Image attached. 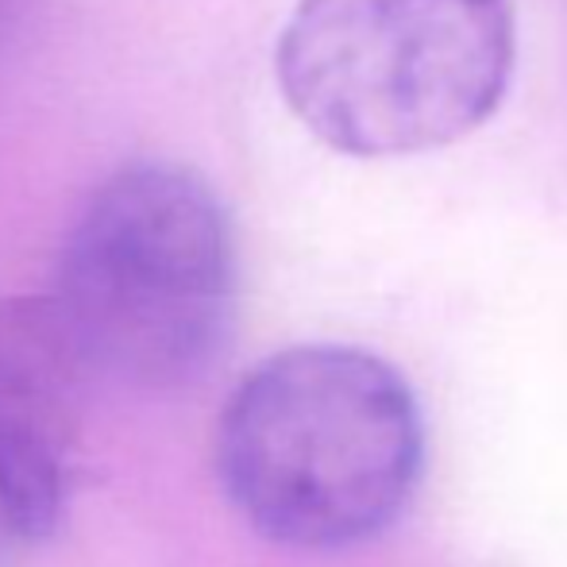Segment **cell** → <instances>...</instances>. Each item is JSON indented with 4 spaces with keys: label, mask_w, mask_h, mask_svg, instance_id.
<instances>
[{
    "label": "cell",
    "mask_w": 567,
    "mask_h": 567,
    "mask_svg": "<svg viewBox=\"0 0 567 567\" xmlns=\"http://www.w3.org/2000/svg\"><path fill=\"white\" fill-rule=\"evenodd\" d=\"M517 66L514 0H298L275 70L290 113L351 158L460 143Z\"/></svg>",
    "instance_id": "cell-3"
},
{
    "label": "cell",
    "mask_w": 567,
    "mask_h": 567,
    "mask_svg": "<svg viewBox=\"0 0 567 567\" xmlns=\"http://www.w3.org/2000/svg\"><path fill=\"white\" fill-rule=\"evenodd\" d=\"M236 231L217 189L178 163L116 171L62 247L51 309L90 379L178 390L236 317Z\"/></svg>",
    "instance_id": "cell-2"
},
{
    "label": "cell",
    "mask_w": 567,
    "mask_h": 567,
    "mask_svg": "<svg viewBox=\"0 0 567 567\" xmlns=\"http://www.w3.org/2000/svg\"><path fill=\"white\" fill-rule=\"evenodd\" d=\"M85 379L51 298L0 309V522L23 540L51 537L70 506Z\"/></svg>",
    "instance_id": "cell-4"
},
{
    "label": "cell",
    "mask_w": 567,
    "mask_h": 567,
    "mask_svg": "<svg viewBox=\"0 0 567 567\" xmlns=\"http://www.w3.org/2000/svg\"><path fill=\"white\" fill-rule=\"evenodd\" d=\"M425 467V421L398 367L348 343L262 359L220 413L231 506L301 553L363 545L402 517Z\"/></svg>",
    "instance_id": "cell-1"
}]
</instances>
